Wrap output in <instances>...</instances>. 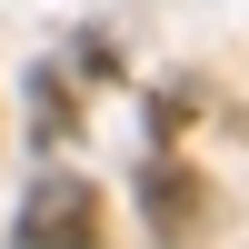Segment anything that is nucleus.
Returning <instances> with one entry per match:
<instances>
[{
  "label": "nucleus",
  "instance_id": "obj_1",
  "mask_svg": "<svg viewBox=\"0 0 249 249\" xmlns=\"http://www.w3.org/2000/svg\"><path fill=\"white\" fill-rule=\"evenodd\" d=\"M20 249H100V190L80 170H50L20 199Z\"/></svg>",
  "mask_w": 249,
  "mask_h": 249
}]
</instances>
